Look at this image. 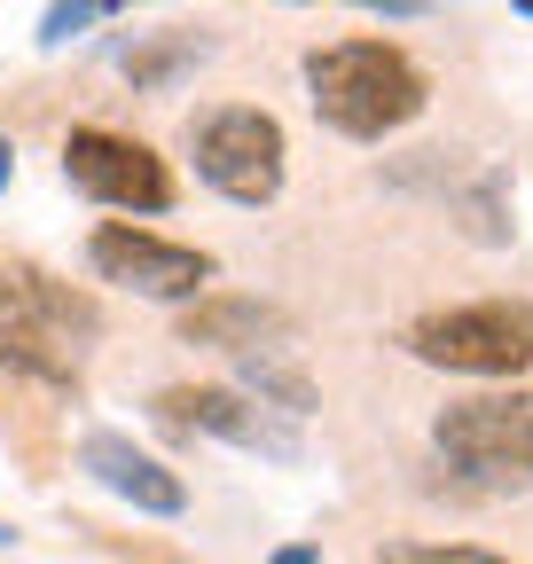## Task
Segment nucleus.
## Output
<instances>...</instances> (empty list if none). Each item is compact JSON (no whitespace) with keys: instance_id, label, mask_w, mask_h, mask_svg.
Instances as JSON below:
<instances>
[{"instance_id":"nucleus-1","label":"nucleus","mask_w":533,"mask_h":564,"mask_svg":"<svg viewBox=\"0 0 533 564\" xmlns=\"http://www.w3.org/2000/svg\"><path fill=\"white\" fill-rule=\"evenodd\" d=\"M306 102L329 133L346 141H384L409 118H424L432 79L416 70L409 47L392 40H338V47H314L306 55Z\"/></svg>"},{"instance_id":"nucleus-16","label":"nucleus","mask_w":533,"mask_h":564,"mask_svg":"<svg viewBox=\"0 0 533 564\" xmlns=\"http://www.w3.org/2000/svg\"><path fill=\"white\" fill-rule=\"evenodd\" d=\"M9 181H17V150H9V133H0V196H9Z\"/></svg>"},{"instance_id":"nucleus-3","label":"nucleus","mask_w":533,"mask_h":564,"mask_svg":"<svg viewBox=\"0 0 533 564\" xmlns=\"http://www.w3.org/2000/svg\"><path fill=\"white\" fill-rule=\"evenodd\" d=\"M283 158H291V141H283L275 110L220 102L205 118H188V165L228 204H275L283 196Z\"/></svg>"},{"instance_id":"nucleus-12","label":"nucleus","mask_w":533,"mask_h":564,"mask_svg":"<svg viewBox=\"0 0 533 564\" xmlns=\"http://www.w3.org/2000/svg\"><path fill=\"white\" fill-rule=\"evenodd\" d=\"M205 55H213V40H165V47L126 55V79H133V87H165V79H181V70H196Z\"/></svg>"},{"instance_id":"nucleus-15","label":"nucleus","mask_w":533,"mask_h":564,"mask_svg":"<svg viewBox=\"0 0 533 564\" xmlns=\"http://www.w3.org/2000/svg\"><path fill=\"white\" fill-rule=\"evenodd\" d=\"M275 564H322V549L314 541H291V549H275Z\"/></svg>"},{"instance_id":"nucleus-6","label":"nucleus","mask_w":533,"mask_h":564,"mask_svg":"<svg viewBox=\"0 0 533 564\" xmlns=\"http://www.w3.org/2000/svg\"><path fill=\"white\" fill-rule=\"evenodd\" d=\"M63 181L79 196L110 204V212H165L173 204V173L150 141L110 133V126H72L63 133Z\"/></svg>"},{"instance_id":"nucleus-4","label":"nucleus","mask_w":533,"mask_h":564,"mask_svg":"<svg viewBox=\"0 0 533 564\" xmlns=\"http://www.w3.org/2000/svg\"><path fill=\"white\" fill-rule=\"evenodd\" d=\"M409 352L447 377H518L533 369V306L525 299H479L409 322Z\"/></svg>"},{"instance_id":"nucleus-8","label":"nucleus","mask_w":533,"mask_h":564,"mask_svg":"<svg viewBox=\"0 0 533 564\" xmlns=\"http://www.w3.org/2000/svg\"><path fill=\"white\" fill-rule=\"evenodd\" d=\"M157 423L181 440H228L243 455H275V463H298V432L266 415V400L251 392H228V384H181V392H157Z\"/></svg>"},{"instance_id":"nucleus-10","label":"nucleus","mask_w":533,"mask_h":564,"mask_svg":"<svg viewBox=\"0 0 533 564\" xmlns=\"http://www.w3.org/2000/svg\"><path fill=\"white\" fill-rule=\"evenodd\" d=\"M181 345H213V352H291V345H298V322H291L275 299L213 291V299H188Z\"/></svg>"},{"instance_id":"nucleus-2","label":"nucleus","mask_w":533,"mask_h":564,"mask_svg":"<svg viewBox=\"0 0 533 564\" xmlns=\"http://www.w3.org/2000/svg\"><path fill=\"white\" fill-rule=\"evenodd\" d=\"M95 337H102V314L87 291L40 267L0 274V361H17L24 377H47V384H79V361Z\"/></svg>"},{"instance_id":"nucleus-5","label":"nucleus","mask_w":533,"mask_h":564,"mask_svg":"<svg viewBox=\"0 0 533 564\" xmlns=\"http://www.w3.org/2000/svg\"><path fill=\"white\" fill-rule=\"evenodd\" d=\"M432 447L447 470L487 486H533V392H479L432 415Z\"/></svg>"},{"instance_id":"nucleus-11","label":"nucleus","mask_w":533,"mask_h":564,"mask_svg":"<svg viewBox=\"0 0 533 564\" xmlns=\"http://www.w3.org/2000/svg\"><path fill=\"white\" fill-rule=\"evenodd\" d=\"M236 361H243V392L251 400H275L283 415H306L314 408V384L298 369H283V352H236Z\"/></svg>"},{"instance_id":"nucleus-14","label":"nucleus","mask_w":533,"mask_h":564,"mask_svg":"<svg viewBox=\"0 0 533 564\" xmlns=\"http://www.w3.org/2000/svg\"><path fill=\"white\" fill-rule=\"evenodd\" d=\"M424 564H510V556H494V549H432Z\"/></svg>"},{"instance_id":"nucleus-18","label":"nucleus","mask_w":533,"mask_h":564,"mask_svg":"<svg viewBox=\"0 0 533 564\" xmlns=\"http://www.w3.org/2000/svg\"><path fill=\"white\" fill-rule=\"evenodd\" d=\"M0 541H17V533H9V525H0Z\"/></svg>"},{"instance_id":"nucleus-9","label":"nucleus","mask_w":533,"mask_h":564,"mask_svg":"<svg viewBox=\"0 0 533 564\" xmlns=\"http://www.w3.org/2000/svg\"><path fill=\"white\" fill-rule=\"evenodd\" d=\"M79 470H87L102 494H118L126 510H142V518H181V510H188L181 470H165L157 455H142L126 432H87V440H79Z\"/></svg>"},{"instance_id":"nucleus-17","label":"nucleus","mask_w":533,"mask_h":564,"mask_svg":"<svg viewBox=\"0 0 533 564\" xmlns=\"http://www.w3.org/2000/svg\"><path fill=\"white\" fill-rule=\"evenodd\" d=\"M361 9H424V0H361Z\"/></svg>"},{"instance_id":"nucleus-13","label":"nucleus","mask_w":533,"mask_h":564,"mask_svg":"<svg viewBox=\"0 0 533 564\" xmlns=\"http://www.w3.org/2000/svg\"><path fill=\"white\" fill-rule=\"evenodd\" d=\"M110 9H118V0H55V9L40 17V47H63L72 32H87V24L110 17Z\"/></svg>"},{"instance_id":"nucleus-7","label":"nucleus","mask_w":533,"mask_h":564,"mask_svg":"<svg viewBox=\"0 0 533 564\" xmlns=\"http://www.w3.org/2000/svg\"><path fill=\"white\" fill-rule=\"evenodd\" d=\"M87 267L102 282H118V291H142V299H165V306L205 299V282H213V251L165 243L150 228H133V220H102L87 236Z\"/></svg>"}]
</instances>
